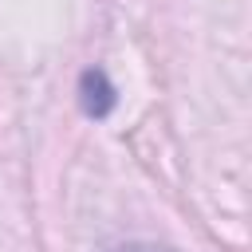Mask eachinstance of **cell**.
<instances>
[{
    "label": "cell",
    "instance_id": "obj_2",
    "mask_svg": "<svg viewBox=\"0 0 252 252\" xmlns=\"http://www.w3.org/2000/svg\"><path fill=\"white\" fill-rule=\"evenodd\" d=\"M118 252H161V248H118Z\"/></svg>",
    "mask_w": 252,
    "mask_h": 252
},
{
    "label": "cell",
    "instance_id": "obj_1",
    "mask_svg": "<svg viewBox=\"0 0 252 252\" xmlns=\"http://www.w3.org/2000/svg\"><path fill=\"white\" fill-rule=\"evenodd\" d=\"M79 98H83V110L94 114V118L114 110V87H110V79L102 71H87L79 79Z\"/></svg>",
    "mask_w": 252,
    "mask_h": 252
}]
</instances>
